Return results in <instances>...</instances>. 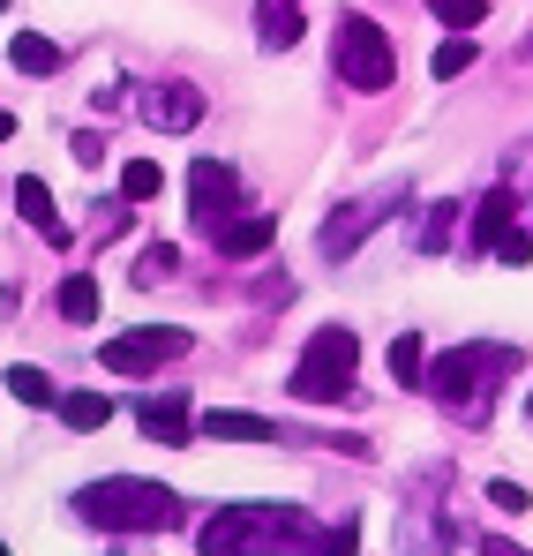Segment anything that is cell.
Listing matches in <instances>:
<instances>
[{
    "label": "cell",
    "mask_w": 533,
    "mask_h": 556,
    "mask_svg": "<svg viewBox=\"0 0 533 556\" xmlns=\"http://www.w3.org/2000/svg\"><path fill=\"white\" fill-rule=\"evenodd\" d=\"M511 218H519V195H511V188H488V195L473 203V249L496 256V241L511 233Z\"/></svg>",
    "instance_id": "cell-14"
},
{
    "label": "cell",
    "mask_w": 533,
    "mask_h": 556,
    "mask_svg": "<svg viewBox=\"0 0 533 556\" xmlns=\"http://www.w3.org/2000/svg\"><path fill=\"white\" fill-rule=\"evenodd\" d=\"M391 383H398V391H421V383H429V346H421V331H398V339H391Z\"/></svg>",
    "instance_id": "cell-16"
},
{
    "label": "cell",
    "mask_w": 533,
    "mask_h": 556,
    "mask_svg": "<svg viewBox=\"0 0 533 556\" xmlns=\"http://www.w3.org/2000/svg\"><path fill=\"white\" fill-rule=\"evenodd\" d=\"M354 369H360V339L346 324H323V331H308V346H301V362L285 376V391H293L301 406H331V399L354 391Z\"/></svg>",
    "instance_id": "cell-4"
},
{
    "label": "cell",
    "mask_w": 533,
    "mask_h": 556,
    "mask_svg": "<svg viewBox=\"0 0 533 556\" xmlns=\"http://www.w3.org/2000/svg\"><path fill=\"white\" fill-rule=\"evenodd\" d=\"M383 218H391V195H368V203H354L346 218H323V249H331V256H354L360 233L383 226Z\"/></svg>",
    "instance_id": "cell-12"
},
{
    "label": "cell",
    "mask_w": 533,
    "mask_h": 556,
    "mask_svg": "<svg viewBox=\"0 0 533 556\" xmlns=\"http://www.w3.org/2000/svg\"><path fill=\"white\" fill-rule=\"evenodd\" d=\"M316 519L293 504H218L195 534L203 556H316Z\"/></svg>",
    "instance_id": "cell-1"
},
{
    "label": "cell",
    "mask_w": 533,
    "mask_h": 556,
    "mask_svg": "<svg viewBox=\"0 0 533 556\" xmlns=\"http://www.w3.org/2000/svg\"><path fill=\"white\" fill-rule=\"evenodd\" d=\"M76 511L105 534H166L180 519V496L166 481H143V473H105L76 496Z\"/></svg>",
    "instance_id": "cell-2"
},
{
    "label": "cell",
    "mask_w": 533,
    "mask_h": 556,
    "mask_svg": "<svg viewBox=\"0 0 533 556\" xmlns=\"http://www.w3.org/2000/svg\"><path fill=\"white\" fill-rule=\"evenodd\" d=\"M8 391H15L23 406H61V391H53V376L38 369V362H15V369H8Z\"/></svg>",
    "instance_id": "cell-20"
},
{
    "label": "cell",
    "mask_w": 533,
    "mask_h": 556,
    "mask_svg": "<svg viewBox=\"0 0 533 556\" xmlns=\"http://www.w3.org/2000/svg\"><path fill=\"white\" fill-rule=\"evenodd\" d=\"M526 414H533V399H526Z\"/></svg>",
    "instance_id": "cell-33"
},
{
    "label": "cell",
    "mask_w": 533,
    "mask_h": 556,
    "mask_svg": "<svg viewBox=\"0 0 533 556\" xmlns=\"http://www.w3.org/2000/svg\"><path fill=\"white\" fill-rule=\"evenodd\" d=\"M188 195H195V203H188V211H195V226H203V233H218V226L233 218V203H241V174H233V166H218V159H195V166H188Z\"/></svg>",
    "instance_id": "cell-7"
},
{
    "label": "cell",
    "mask_w": 533,
    "mask_h": 556,
    "mask_svg": "<svg viewBox=\"0 0 533 556\" xmlns=\"http://www.w3.org/2000/svg\"><path fill=\"white\" fill-rule=\"evenodd\" d=\"M429 15L450 30H473V23H488V0H429Z\"/></svg>",
    "instance_id": "cell-23"
},
{
    "label": "cell",
    "mask_w": 533,
    "mask_h": 556,
    "mask_svg": "<svg viewBox=\"0 0 533 556\" xmlns=\"http://www.w3.org/2000/svg\"><path fill=\"white\" fill-rule=\"evenodd\" d=\"M53 301H61V316H68V324H98V301H105V293H98V278H90V271H68Z\"/></svg>",
    "instance_id": "cell-19"
},
{
    "label": "cell",
    "mask_w": 533,
    "mask_h": 556,
    "mask_svg": "<svg viewBox=\"0 0 533 556\" xmlns=\"http://www.w3.org/2000/svg\"><path fill=\"white\" fill-rule=\"evenodd\" d=\"M174 264H180V249H174V241L143 249V264H136V286H158V278H174Z\"/></svg>",
    "instance_id": "cell-25"
},
{
    "label": "cell",
    "mask_w": 533,
    "mask_h": 556,
    "mask_svg": "<svg viewBox=\"0 0 533 556\" xmlns=\"http://www.w3.org/2000/svg\"><path fill=\"white\" fill-rule=\"evenodd\" d=\"M195 437H211V444H285L278 421L241 414V406H211V414H195Z\"/></svg>",
    "instance_id": "cell-9"
},
{
    "label": "cell",
    "mask_w": 533,
    "mask_h": 556,
    "mask_svg": "<svg viewBox=\"0 0 533 556\" xmlns=\"http://www.w3.org/2000/svg\"><path fill=\"white\" fill-rule=\"evenodd\" d=\"M496 264H511V271H526V264H533V233H519V226H511V233L496 241Z\"/></svg>",
    "instance_id": "cell-26"
},
{
    "label": "cell",
    "mask_w": 533,
    "mask_h": 556,
    "mask_svg": "<svg viewBox=\"0 0 533 556\" xmlns=\"http://www.w3.org/2000/svg\"><path fill=\"white\" fill-rule=\"evenodd\" d=\"M256 46L264 53L301 46V0H256Z\"/></svg>",
    "instance_id": "cell-15"
},
{
    "label": "cell",
    "mask_w": 533,
    "mask_h": 556,
    "mask_svg": "<svg viewBox=\"0 0 533 556\" xmlns=\"http://www.w3.org/2000/svg\"><path fill=\"white\" fill-rule=\"evenodd\" d=\"M488 504H496V511H526L533 496L519 489V481H496V489H488Z\"/></svg>",
    "instance_id": "cell-27"
},
{
    "label": "cell",
    "mask_w": 533,
    "mask_h": 556,
    "mask_svg": "<svg viewBox=\"0 0 533 556\" xmlns=\"http://www.w3.org/2000/svg\"><path fill=\"white\" fill-rule=\"evenodd\" d=\"M15 211H23L53 249H68V226H61V211H53V188L38 181V174H23V181H15Z\"/></svg>",
    "instance_id": "cell-13"
},
{
    "label": "cell",
    "mask_w": 533,
    "mask_h": 556,
    "mask_svg": "<svg viewBox=\"0 0 533 556\" xmlns=\"http://www.w3.org/2000/svg\"><path fill=\"white\" fill-rule=\"evenodd\" d=\"M466 68H473V38L458 30V38H444V46H436V61H429V76H436V84H458Z\"/></svg>",
    "instance_id": "cell-22"
},
{
    "label": "cell",
    "mask_w": 533,
    "mask_h": 556,
    "mask_svg": "<svg viewBox=\"0 0 533 556\" xmlns=\"http://www.w3.org/2000/svg\"><path fill=\"white\" fill-rule=\"evenodd\" d=\"M450 226H458V203H436L429 226H421V249H429V256H444V249H450Z\"/></svg>",
    "instance_id": "cell-24"
},
{
    "label": "cell",
    "mask_w": 533,
    "mask_h": 556,
    "mask_svg": "<svg viewBox=\"0 0 533 556\" xmlns=\"http://www.w3.org/2000/svg\"><path fill=\"white\" fill-rule=\"evenodd\" d=\"M61 421H68L76 437H90V429L113 421V399H105V391H61Z\"/></svg>",
    "instance_id": "cell-17"
},
{
    "label": "cell",
    "mask_w": 533,
    "mask_h": 556,
    "mask_svg": "<svg viewBox=\"0 0 533 556\" xmlns=\"http://www.w3.org/2000/svg\"><path fill=\"white\" fill-rule=\"evenodd\" d=\"M8 61H15L23 76H53V68H61V46L38 38V30H15V38H8Z\"/></svg>",
    "instance_id": "cell-18"
},
{
    "label": "cell",
    "mask_w": 533,
    "mask_h": 556,
    "mask_svg": "<svg viewBox=\"0 0 533 556\" xmlns=\"http://www.w3.org/2000/svg\"><path fill=\"white\" fill-rule=\"evenodd\" d=\"M68 151H76V166H98V159H105V143H98V136H76Z\"/></svg>",
    "instance_id": "cell-29"
},
{
    "label": "cell",
    "mask_w": 533,
    "mask_h": 556,
    "mask_svg": "<svg viewBox=\"0 0 533 556\" xmlns=\"http://www.w3.org/2000/svg\"><path fill=\"white\" fill-rule=\"evenodd\" d=\"M354 542H360L354 527H339V534H323V542H316V556H354Z\"/></svg>",
    "instance_id": "cell-28"
},
{
    "label": "cell",
    "mask_w": 533,
    "mask_h": 556,
    "mask_svg": "<svg viewBox=\"0 0 533 556\" xmlns=\"http://www.w3.org/2000/svg\"><path fill=\"white\" fill-rule=\"evenodd\" d=\"M136 105H143V121H151L158 136H188V128L203 121V91H195V84H151Z\"/></svg>",
    "instance_id": "cell-8"
},
{
    "label": "cell",
    "mask_w": 533,
    "mask_h": 556,
    "mask_svg": "<svg viewBox=\"0 0 533 556\" xmlns=\"http://www.w3.org/2000/svg\"><path fill=\"white\" fill-rule=\"evenodd\" d=\"M511 369H519V354H511V346H458V354H436V362H429V383H421V391H436L450 414L481 421V414H488V399H496V383H488V376H511Z\"/></svg>",
    "instance_id": "cell-3"
},
{
    "label": "cell",
    "mask_w": 533,
    "mask_h": 556,
    "mask_svg": "<svg viewBox=\"0 0 533 556\" xmlns=\"http://www.w3.org/2000/svg\"><path fill=\"white\" fill-rule=\"evenodd\" d=\"M180 354H188V331H158V324L151 331H120V339L98 346V362L113 376H151L158 362H180Z\"/></svg>",
    "instance_id": "cell-6"
},
{
    "label": "cell",
    "mask_w": 533,
    "mask_h": 556,
    "mask_svg": "<svg viewBox=\"0 0 533 556\" xmlns=\"http://www.w3.org/2000/svg\"><path fill=\"white\" fill-rule=\"evenodd\" d=\"M136 421H143V437H158V444H188V437H195L180 391H151V399H136Z\"/></svg>",
    "instance_id": "cell-10"
},
{
    "label": "cell",
    "mask_w": 533,
    "mask_h": 556,
    "mask_svg": "<svg viewBox=\"0 0 533 556\" xmlns=\"http://www.w3.org/2000/svg\"><path fill=\"white\" fill-rule=\"evenodd\" d=\"M158 188H166V166H158V159H128V166H120V195H128V203H151Z\"/></svg>",
    "instance_id": "cell-21"
},
{
    "label": "cell",
    "mask_w": 533,
    "mask_h": 556,
    "mask_svg": "<svg viewBox=\"0 0 533 556\" xmlns=\"http://www.w3.org/2000/svg\"><path fill=\"white\" fill-rule=\"evenodd\" d=\"M391 76H398V46L383 38V23H368V15H339V84H354V91H391Z\"/></svg>",
    "instance_id": "cell-5"
},
{
    "label": "cell",
    "mask_w": 533,
    "mask_h": 556,
    "mask_svg": "<svg viewBox=\"0 0 533 556\" xmlns=\"http://www.w3.org/2000/svg\"><path fill=\"white\" fill-rule=\"evenodd\" d=\"M8 136H15V113H8V105H0V143H8Z\"/></svg>",
    "instance_id": "cell-31"
},
{
    "label": "cell",
    "mask_w": 533,
    "mask_h": 556,
    "mask_svg": "<svg viewBox=\"0 0 533 556\" xmlns=\"http://www.w3.org/2000/svg\"><path fill=\"white\" fill-rule=\"evenodd\" d=\"M0 556H8V542H0Z\"/></svg>",
    "instance_id": "cell-32"
},
{
    "label": "cell",
    "mask_w": 533,
    "mask_h": 556,
    "mask_svg": "<svg viewBox=\"0 0 533 556\" xmlns=\"http://www.w3.org/2000/svg\"><path fill=\"white\" fill-rule=\"evenodd\" d=\"M481 556H526V549H519V542H504V534H488V542H481Z\"/></svg>",
    "instance_id": "cell-30"
},
{
    "label": "cell",
    "mask_w": 533,
    "mask_h": 556,
    "mask_svg": "<svg viewBox=\"0 0 533 556\" xmlns=\"http://www.w3.org/2000/svg\"><path fill=\"white\" fill-rule=\"evenodd\" d=\"M211 241H218V256H241V264H249V256H264L270 241H278V218H270V211H249V218H226V226H218Z\"/></svg>",
    "instance_id": "cell-11"
}]
</instances>
